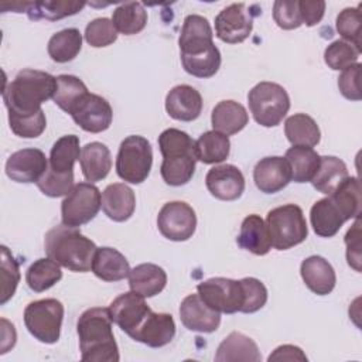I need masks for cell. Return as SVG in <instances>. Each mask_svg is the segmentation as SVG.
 <instances>
[{"label": "cell", "instance_id": "cell-1", "mask_svg": "<svg viewBox=\"0 0 362 362\" xmlns=\"http://www.w3.org/2000/svg\"><path fill=\"white\" fill-rule=\"evenodd\" d=\"M178 45L187 74L205 79L221 68V52L214 44V33L205 17L189 14L184 18Z\"/></svg>", "mask_w": 362, "mask_h": 362}, {"label": "cell", "instance_id": "cell-2", "mask_svg": "<svg viewBox=\"0 0 362 362\" xmlns=\"http://www.w3.org/2000/svg\"><path fill=\"white\" fill-rule=\"evenodd\" d=\"M57 76L38 69H23L3 89L8 116H31L41 112V103L54 98Z\"/></svg>", "mask_w": 362, "mask_h": 362}, {"label": "cell", "instance_id": "cell-3", "mask_svg": "<svg viewBox=\"0 0 362 362\" xmlns=\"http://www.w3.org/2000/svg\"><path fill=\"white\" fill-rule=\"evenodd\" d=\"M112 322L107 308L93 307L81 314L76 322V331L82 361L117 362L120 359Z\"/></svg>", "mask_w": 362, "mask_h": 362}, {"label": "cell", "instance_id": "cell-4", "mask_svg": "<svg viewBox=\"0 0 362 362\" xmlns=\"http://www.w3.org/2000/svg\"><path fill=\"white\" fill-rule=\"evenodd\" d=\"M45 253L61 267L71 272L86 273L92 269L96 245L76 228L58 225L45 233Z\"/></svg>", "mask_w": 362, "mask_h": 362}, {"label": "cell", "instance_id": "cell-5", "mask_svg": "<svg viewBox=\"0 0 362 362\" xmlns=\"http://www.w3.org/2000/svg\"><path fill=\"white\" fill-rule=\"evenodd\" d=\"M158 147L163 156L161 177L167 185L181 187L189 182L195 171V141L180 129H165L158 136Z\"/></svg>", "mask_w": 362, "mask_h": 362}, {"label": "cell", "instance_id": "cell-6", "mask_svg": "<svg viewBox=\"0 0 362 362\" xmlns=\"http://www.w3.org/2000/svg\"><path fill=\"white\" fill-rule=\"evenodd\" d=\"M266 228L270 245L277 250H287L303 243L308 236V226L303 209L296 204H286L267 212Z\"/></svg>", "mask_w": 362, "mask_h": 362}, {"label": "cell", "instance_id": "cell-7", "mask_svg": "<svg viewBox=\"0 0 362 362\" xmlns=\"http://www.w3.org/2000/svg\"><path fill=\"white\" fill-rule=\"evenodd\" d=\"M250 113L256 123L263 127H274L280 124L290 109V98L287 90L274 82H260L247 93Z\"/></svg>", "mask_w": 362, "mask_h": 362}, {"label": "cell", "instance_id": "cell-8", "mask_svg": "<svg viewBox=\"0 0 362 362\" xmlns=\"http://www.w3.org/2000/svg\"><path fill=\"white\" fill-rule=\"evenodd\" d=\"M151 165L153 148L146 137L132 134L120 143L116 157V173L123 181L141 184L147 180Z\"/></svg>", "mask_w": 362, "mask_h": 362}, {"label": "cell", "instance_id": "cell-9", "mask_svg": "<svg viewBox=\"0 0 362 362\" xmlns=\"http://www.w3.org/2000/svg\"><path fill=\"white\" fill-rule=\"evenodd\" d=\"M64 305L57 298L31 301L24 310V325L42 344H55L61 335Z\"/></svg>", "mask_w": 362, "mask_h": 362}, {"label": "cell", "instance_id": "cell-10", "mask_svg": "<svg viewBox=\"0 0 362 362\" xmlns=\"http://www.w3.org/2000/svg\"><path fill=\"white\" fill-rule=\"evenodd\" d=\"M102 206V195L92 182H79L61 202V218L66 226L78 228L90 222Z\"/></svg>", "mask_w": 362, "mask_h": 362}, {"label": "cell", "instance_id": "cell-11", "mask_svg": "<svg viewBox=\"0 0 362 362\" xmlns=\"http://www.w3.org/2000/svg\"><path fill=\"white\" fill-rule=\"evenodd\" d=\"M202 301L218 313H242L245 291L240 280L226 277H212L197 286Z\"/></svg>", "mask_w": 362, "mask_h": 362}, {"label": "cell", "instance_id": "cell-12", "mask_svg": "<svg viewBox=\"0 0 362 362\" xmlns=\"http://www.w3.org/2000/svg\"><path fill=\"white\" fill-rule=\"evenodd\" d=\"M157 228L168 240H188L197 229L195 211L184 201L167 202L157 215Z\"/></svg>", "mask_w": 362, "mask_h": 362}, {"label": "cell", "instance_id": "cell-13", "mask_svg": "<svg viewBox=\"0 0 362 362\" xmlns=\"http://www.w3.org/2000/svg\"><path fill=\"white\" fill-rule=\"evenodd\" d=\"M253 14L245 3H232L215 17L216 37L226 44L243 42L252 33Z\"/></svg>", "mask_w": 362, "mask_h": 362}, {"label": "cell", "instance_id": "cell-14", "mask_svg": "<svg viewBox=\"0 0 362 362\" xmlns=\"http://www.w3.org/2000/svg\"><path fill=\"white\" fill-rule=\"evenodd\" d=\"M107 310L112 321L130 338L151 313V308L146 303L144 297L134 291H127L117 296L110 303Z\"/></svg>", "mask_w": 362, "mask_h": 362}, {"label": "cell", "instance_id": "cell-15", "mask_svg": "<svg viewBox=\"0 0 362 362\" xmlns=\"http://www.w3.org/2000/svg\"><path fill=\"white\" fill-rule=\"evenodd\" d=\"M71 116L85 132L100 133L110 127L113 110L105 98L88 92L72 109Z\"/></svg>", "mask_w": 362, "mask_h": 362}, {"label": "cell", "instance_id": "cell-16", "mask_svg": "<svg viewBox=\"0 0 362 362\" xmlns=\"http://www.w3.org/2000/svg\"><path fill=\"white\" fill-rule=\"evenodd\" d=\"M48 168V160L40 148H23L13 153L6 161V175L16 182L30 184L42 177Z\"/></svg>", "mask_w": 362, "mask_h": 362}, {"label": "cell", "instance_id": "cell-17", "mask_svg": "<svg viewBox=\"0 0 362 362\" xmlns=\"http://www.w3.org/2000/svg\"><path fill=\"white\" fill-rule=\"evenodd\" d=\"M205 185L212 197L221 201H235L245 191V177L238 167L221 164L206 173Z\"/></svg>", "mask_w": 362, "mask_h": 362}, {"label": "cell", "instance_id": "cell-18", "mask_svg": "<svg viewBox=\"0 0 362 362\" xmlns=\"http://www.w3.org/2000/svg\"><path fill=\"white\" fill-rule=\"evenodd\" d=\"M180 318L182 325L195 332L211 334L219 328L221 313L208 307L199 294H188L180 304Z\"/></svg>", "mask_w": 362, "mask_h": 362}, {"label": "cell", "instance_id": "cell-19", "mask_svg": "<svg viewBox=\"0 0 362 362\" xmlns=\"http://www.w3.org/2000/svg\"><path fill=\"white\" fill-rule=\"evenodd\" d=\"M253 181L263 194H276L291 181V170L284 157H264L253 168Z\"/></svg>", "mask_w": 362, "mask_h": 362}, {"label": "cell", "instance_id": "cell-20", "mask_svg": "<svg viewBox=\"0 0 362 362\" xmlns=\"http://www.w3.org/2000/svg\"><path fill=\"white\" fill-rule=\"evenodd\" d=\"M175 335V322L171 314L151 311L132 339L151 348H161L173 341Z\"/></svg>", "mask_w": 362, "mask_h": 362}, {"label": "cell", "instance_id": "cell-21", "mask_svg": "<svg viewBox=\"0 0 362 362\" xmlns=\"http://www.w3.org/2000/svg\"><path fill=\"white\" fill-rule=\"evenodd\" d=\"M167 113L180 122H192L202 110L201 93L189 85H177L165 96Z\"/></svg>", "mask_w": 362, "mask_h": 362}, {"label": "cell", "instance_id": "cell-22", "mask_svg": "<svg viewBox=\"0 0 362 362\" xmlns=\"http://www.w3.org/2000/svg\"><path fill=\"white\" fill-rule=\"evenodd\" d=\"M300 274L305 286L317 296L329 294L337 283L335 270L322 256H310L301 262Z\"/></svg>", "mask_w": 362, "mask_h": 362}, {"label": "cell", "instance_id": "cell-23", "mask_svg": "<svg viewBox=\"0 0 362 362\" xmlns=\"http://www.w3.org/2000/svg\"><path fill=\"white\" fill-rule=\"evenodd\" d=\"M102 209L105 215L115 222L127 221L136 209V195L133 189L123 182L107 185L102 192Z\"/></svg>", "mask_w": 362, "mask_h": 362}, {"label": "cell", "instance_id": "cell-24", "mask_svg": "<svg viewBox=\"0 0 362 362\" xmlns=\"http://www.w3.org/2000/svg\"><path fill=\"white\" fill-rule=\"evenodd\" d=\"M216 362H259L262 355L256 342L242 332H230L218 346Z\"/></svg>", "mask_w": 362, "mask_h": 362}, {"label": "cell", "instance_id": "cell-25", "mask_svg": "<svg viewBox=\"0 0 362 362\" xmlns=\"http://www.w3.org/2000/svg\"><path fill=\"white\" fill-rule=\"evenodd\" d=\"M90 270L103 281H120L129 277L130 266L127 259L117 249L105 246L96 249Z\"/></svg>", "mask_w": 362, "mask_h": 362}, {"label": "cell", "instance_id": "cell-26", "mask_svg": "<svg viewBox=\"0 0 362 362\" xmlns=\"http://www.w3.org/2000/svg\"><path fill=\"white\" fill-rule=\"evenodd\" d=\"M167 284V274L163 267L154 263H141L130 269L129 286L130 290L143 296L144 298L154 297L164 290Z\"/></svg>", "mask_w": 362, "mask_h": 362}, {"label": "cell", "instance_id": "cell-27", "mask_svg": "<svg viewBox=\"0 0 362 362\" xmlns=\"http://www.w3.org/2000/svg\"><path fill=\"white\" fill-rule=\"evenodd\" d=\"M79 164L85 180L89 182H98L109 174L112 168V156L103 143L92 141L82 147Z\"/></svg>", "mask_w": 362, "mask_h": 362}, {"label": "cell", "instance_id": "cell-28", "mask_svg": "<svg viewBox=\"0 0 362 362\" xmlns=\"http://www.w3.org/2000/svg\"><path fill=\"white\" fill-rule=\"evenodd\" d=\"M211 123L215 132L232 136L245 129L249 123V115L243 105L235 100H221L212 109Z\"/></svg>", "mask_w": 362, "mask_h": 362}, {"label": "cell", "instance_id": "cell-29", "mask_svg": "<svg viewBox=\"0 0 362 362\" xmlns=\"http://www.w3.org/2000/svg\"><path fill=\"white\" fill-rule=\"evenodd\" d=\"M310 221L314 232L321 238H332L346 222L335 202L325 197L318 199L310 211Z\"/></svg>", "mask_w": 362, "mask_h": 362}, {"label": "cell", "instance_id": "cell-30", "mask_svg": "<svg viewBox=\"0 0 362 362\" xmlns=\"http://www.w3.org/2000/svg\"><path fill=\"white\" fill-rule=\"evenodd\" d=\"M236 243L240 249L247 250L253 255L263 256L269 253L272 245L269 239V232L264 221L256 215H247L240 225V232L236 238Z\"/></svg>", "mask_w": 362, "mask_h": 362}, {"label": "cell", "instance_id": "cell-31", "mask_svg": "<svg viewBox=\"0 0 362 362\" xmlns=\"http://www.w3.org/2000/svg\"><path fill=\"white\" fill-rule=\"evenodd\" d=\"M284 158L290 165L291 180L298 184L310 182L317 174L321 163V156L314 148L303 146H293L288 148Z\"/></svg>", "mask_w": 362, "mask_h": 362}, {"label": "cell", "instance_id": "cell-32", "mask_svg": "<svg viewBox=\"0 0 362 362\" xmlns=\"http://www.w3.org/2000/svg\"><path fill=\"white\" fill-rule=\"evenodd\" d=\"M284 134L293 146L311 148L317 146L321 139V132L317 122L305 113H296L287 117L284 122Z\"/></svg>", "mask_w": 362, "mask_h": 362}, {"label": "cell", "instance_id": "cell-33", "mask_svg": "<svg viewBox=\"0 0 362 362\" xmlns=\"http://www.w3.org/2000/svg\"><path fill=\"white\" fill-rule=\"evenodd\" d=\"M346 177L348 168L342 160L335 156H322L320 168L311 180V184L318 192L331 195Z\"/></svg>", "mask_w": 362, "mask_h": 362}, {"label": "cell", "instance_id": "cell-34", "mask_svg": "<svg viewBox=\"0 0 362 362\" xmlns=\"http://www.w3.org/2000/svg\"><path fill=\"white\" fill-rule=\"evenodd\" d=\"M82 48V34L78 28H65L55 33L47 45L48 55L58 64H65L76 58Z\"/></svg>", "mask_w": 362, "mask_h": 362}, {"label": "cell", "instance_id": "cell-35", "mask_svg": "<svg viewBox=\"0 0 362 362\" xmlns=\"http://www.w3.org/2000/svg\"><path fill=\"white\" fill-rule=\"evenodd\" d=\"M229 151H230L229 137L215 130L202 133L195 141L197 160H199L204 164L222 163L223 160L228 158Z\"/></svg>", "mask_w": 362, "mask_h": 362}, {"label": "cell", "instance_id": "cell-36", "mask_svg": "<svg viewBox=\"0 0 362 362\" xmlns=\"http://www.w3.org/2000/svg\"><path fill=\"white\" fill-rule=\"evenodd\" d=\"M112 23L117 33L134 35L144 30L147 24V11L139 1L122 3L113 10Z\"/></svg>", "mask_w": 362, "mask_h": 362}, {"label": "cell", "instance_id": "cell-37", "mask_svg": "<svg viewBox=\"0 0 362 362\" xmlns=\"http://www.w3.org/2000/svg\"><path fill=\"white\" fill-rule=\"evenodd\" d=\"M79 157V137L75 134L62 136L51 147L48 168L55 173H71L74 171V164Z\"/></svg>", "mask_w": 362, "mask_h": 362}, {"label": "cell", "instance_id": "cell-38", "mask_svg": "<svg viewBox=\"0 0 362 362\" xmlns=\"http://www.w3.org/2000/svg\"><path fill=\"white\" fill-rule=\"evenodd\" d=\"M61 279V266L49 257L37 259L30 264V267L25 272L27 286L35 293H42L51 288Z\"/></svg>", "mask_w": 362, "mask_h": 362}, {"label": "cell", "instance_id": "cell-39", "mask_svg": "<svg viewBox=\"0 0 362 362\" xmlns=\"http://www.w3.org/2000/svg\"><path fill=\"white\" fill-rule=\"evenodd\" d=\"M346 221L361 215V184L356 177H346L335 191L328 195Z\"/></svg>", "mask_w": 362, "mask_h": 362}, {"label": "cell", "instance_id": "cell-40", "mask_svg": "<svg viewBox=\"0 0 362 362\" xmlns=\"http://www.w3.org/2000/svg\"><path fill=\"white\" fill-rule=\"evenodd\" d=\"M85 1H61V0H45V1H30L25 13L31 20H49L55 21L68 16L79 13L85 7Z\"/></svg>", "mask_w": 362, "mask_h": 362}, {"label": "cell", "instance_id": "cell-41", "mask_svg": "<svg viewBox=\"0 0 362 362\" xmlns=\"http://www.w3.org/2000/svg\"><path fill=\"white\" fill-rule=\"evenodd\" d=\"M86 93L88 88L78 76L62 74L57 76V89L52 100L59 109L71 115L72 109Z\"/></svg>", "mask_w": 362, "mask_h": 362}, {"label": "cell", "instance_id": "cell-42", "mask_svg": "<svg viewBox=\"0 0 362 362\" xmlns=\"http://www.w3.org/2000/svg\"><path fill=\"white\" fill-rule=\"evenodd\" d=\"M359 51L344 40L332 41L324 51L325 64L334 71H344L358 62Z\"/></svg>", "mask_w": 362, "mask_h": 362}, {"label": "cell", "instance_id": "cell-43", "mask_svg": "<svg viewBox=\"0 0 362 362\" xmlns=\"http://www.w3.org/2000/svg\"><path fill=\"white\" fill-rule=\"evenodd\" d=\"M361 6L344 8L337 17V31L344 41L354 45L361 52Z\"/></svg>", "mask_w": 362, "mask_h": 362}, {"label": "cell", "instance_id": "cell-44", "mask_svg": "<svg viewBox=\"0 0 362 362\" xmlns=\"http://www.w3.org/2000/svg\"><path fill=\"white\" fill-rule=\"evenodd\" d=\"M20 283V267L16 257L7 249L1 246V298L0 304H6L16 293Z\"/></svg>", "mask_w": 362, "mask_h": 362}, {"label": "cell", "instance_id": "cell-45", "mask_svg": "<svg viewBox=\"0 0 362 362\" xmlns=\"http://www.w3.org/2000/svg\"><path fill=\"white\" fill-rule=\"evenodd\" d=\"M74 185V171L55 173L51 168H47L42 177L37 181V187L40 188V191L51 198L68 195Z\"/></svg>", "mask_w": 362, "mask_h": 362}, {"label": "cell", "instance_id": "cell-46", "mask_svg": "<svg viewBox=\"0 0 362 362\" xmlns=\"http://www.w3.org/2000/svg\"><path fill=\"white\" fill-rule=\"evenodd\" d=\"M83 37L90 47L102 48L113 44L117 40V31L110 18L99 17L88 23Z\"/></svg>", "mask_w": 362, "mask_h": 362}, {"label": "cell", "instance_id": "cell-47", "mask_svg": "<svg viewBox=\"0 0 362 362\" xmlns=\"http://www.w3.org/2000/svg\"><path fill=\"white\" fill-rule=\"evenodd\" d=\"M11 132L23 139H35L42 134L47 127L44 110L31 116H8Z\"/></svg>", "mask_w": 362, "mask_h": 362}, {"label": "cell", "instance_id": "cell-48", "mask_svg": "<svg viewBox=\"0 0 362 362\" xmlns=\"http://www.w3.org/2000/svg\"><path fill=\"white\" fill-rule=\"evenodd\" d=\"M243 291H245V304L242 313L252 314L264 307L267 301V288L266 286L256 277H245L240 279Z\"/></svg>", "mask_w": 362, "mask_h": 362}, {"label": "cell", "instance_id": "cell-49", "mask_svg": "<svg viewBox=\"0 0 362 362\" xmlns=\"http://www.w3.org/2000/svg\"><path fill=\"white\" fill-rule=\"evenodd\" d=\"M273 20L274 23L283 28V30H294L298 28L303 21L300 16L298 1H286V0H277L273 4Z\"/></svg>", "mask_w": 362, "mask_h": 362}, {"label": "cell", "instance_id": "cell-50", "mask_svg": "<svg viewBox=\"0 0 362 362\" xmlns=\"http://www.w3.org/2000/svg\"><path fill=\"white\" fill-rule=\"evenodd\" d=\"M361 68L362 65L359 62L351 65L349 68L344 69L341 75L338 76V88L339 92L342 93L344 98L349 100H361V86H359V79H361Z\"/></svg>", "mask_w": 362, "mask_h": 362}, {"label": "cell", "instance_id": "cell-51", "mask_svg": "<svg viewBox=\"0 0 362 362\" xmlns=\"http://www.w3.org/2000/svg\"><path fill=\"white\" fill-rule=\"evenodd\" d=\"M345 245H346V262L348 264L355 269V272H361V262H362V245H361V218H355L354 225L348 229L345 235Z\"/></svg>", "mask_w": 362, "mask_h": 362}, {"label": "cell", "instance_id": "cell-52", "mask_svg": "<svg viewBox=\"0 0 362 362\" xmlns=\"http://www.w3.org/2000/svg\"><path fill=\"white\" fill-rule=\"evenodd\" d=\"M298 8H300V16H301L303 24L313 27L322 20L324 13H325V1H322V0H314V1L301 0V1H298Z\"/></svg>", "mask_w": 362, "mask_h": 362}, {"label": "cell", "instance_id": "cell-53", "mask_svg": "<svg viewBox=\"0 0 362 362\" xmlns=\"http://www.w3.org/2000/svg\"><path fill=\"white\" fill-rule=\"evenodd\" d=\"M269 361H307V356L301 348L296 345H281L277 346L273 354H270Z\"/></svg>", "mask_w": 362, "mask_h": 362}, {"label": "cell", "instance_id": "cell-54", "mask_svg": "<svg viewBox=\"0 0 362 362\" xmlns=\"http://www.w3.org/2000/svg\"><path fill=\"white\" fill-rule=\"evenodd\" d=\"M16 344V329L14 325L10 324L6 318H1V351L0 354H6Z\"/></svg>", "mask_w": 362, "mask_h": 362}]
</instances>
